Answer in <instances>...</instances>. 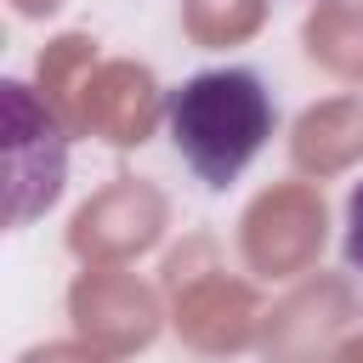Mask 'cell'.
I'll return each mask as SVG.
<instances>
[{
  "mask_svg": "<svg viewBox=\"0 0 363 363\" xmlns=\"http://www.w3.org/2000/svg\"><path fill=\"white\" fill-rule=\"evenodd\" d=\"M170 142L204 187H227L272 136V96L250 68H210L170 91Z\"/></svg>",
  "mask_w": 363,
  "mask_h": 363,
  "instance_id": "6da1fadb",
  "label": "cell"
},
{
  "mask_svg": "<svg viewBox=\"0 0 363 363\" xmlns=\"http://www.w3.org/2000/svg\"><path fill=\"white\" fill-rule=\"evenodd\" d=\"M6 108V227L45 216L68 182V119L23 79L0 85Z\"/></svg>",
  "mask_w": 363,
  "mask_h": 363,
  "instance_id": "7a4b0ae2",
  "label": "cell"
},
{
  "mask_svg": "<svg viewBox=\"0 0 363 363\" xmlns=\"http://www.w3.org/2000/svg\"><path fill=\"white\" fill-rule=\"evenodd\" d=\"M204 250V238H193L187 250H176L164 261V289L176 295V335L204 352V357H227V352H244L255 335H261V306H255V289L244 278H227L221 267H193Z\"/></svg>",
  "mask_w": 363,
  "mask_h": 363,
  "instance_id": "3957f363",
  "label": "cell"
},
{
  "mask_svg": "<svg viewBox=\"0 0 363 363\" xmlns=\"http://www.w3.org/2000/svg\"><path fill=\"white\" fill-rule=\"evenodd\" d=\"M329 238V204L312 182H272L238 221V250L261 278H301L318 267Z\"/></svg>",
  "mask_w": 363,
  "mask_h": 363,
  "instance_id": "277c9868",
  "label": "cell"
},
{
  "mask_svg": "<svg viewBox=\"0 0 363 363\" xmlns=\"http://www.w3.org/2000/svg\"><path fill=\"white\" fill-rule=\"evenodd\" d=\"M170 221V204L153 182L142 176H113L102 193H91L74 221H68V250L85 261V267H125L136 261L142 250L159 244Z\"/></svg>",
  "mask_w": 363,
  "mask_h": 363,
  "instance_id": "5b68a950",
  "label": "cell"
},
{
  "mask_svg": "<svg viewBox=\"0 0 363 363\" xmlns=\"http://www.w3.org/2000/svg\"><path fill=\"white\" fill-rule=\"evenodd\" d=\"M68 318H74V335L102 346L108 357H130V352L153 346V335L164 323L159 295L125 267H85L68 289Z\"/></svg>",
  "mask_w": 363,
  "mask_h": 363,
  "instance_id": "8992f818",
  "label": "cell"
},
{
  "mask_svg": "<svg viewBox=\"0 0 363 363\" xmlns=\"http://www.w3.org/2000/svg\"><path fill=\"white\" fill-rule=\"evenodd\" d=\"M352 318H357L352 284L340 272H318L312 284L289 289L272 306V318H261V357L267 363H335Z\"/></svg>",
  "mask_w": 363,
  "mask_h": 363,
  "instance_id": "52a82bcc",
  "label": "cell"
},
{
  "mask_svg": "<svg viewBox=\"0 0 363 363\" xmlns=\"http://www.w3.org/2000/svg\"><path fill=\"white\" fill-rule=\"evenodd\" d=\"M159 113H164V96L153 85V74L142 62L113 57V62H96L85 74V85H79V96L68 108V130L102 136L108 147L125 153V147H142L153 136Z\"/></svg>",
  "mask_w": 363,
  "mask_h": 363,
  "instance_id": "ba28073f",
  "label": "cell"
},
{
  "mask_svg": "<svg viewBox=\"0 0 363 363\" xmlns=\"http://www.w3.org/2000/svg\"><path fill=\"white\" fill-rule=\"evenodd\" d=\"M289 159L306 176H340L363 159V96L312 102L289 130Z\"/></svg>",
  "mask_w": 363,
  "mask_h": 363,
  "instance_id": "9c48e42d",
  "label": "cell"
},
{
  "mask_svg": "<svg viewBox=\"0 0 363 363\" xmlns=\"http://www.w3.org/2000/svg\"><path fill=\"white\" fill-rule=\"evenodd\" d=\"M301 45L323 74H335L346 85H363V6L318 0L301 23Z\"/></svg>",
  "mask_w": 363,
  "mask_h": 363,
  "instance_id": "30bf717a",
  "label": "cell"
},
{
  "mask_svg": "<svg viewBox=\"0 0 363 363\" xmlns=\"http://www.w3.org/2000/svg\"><path fill=\"white\" fill-rule=\"evenodd\" d=\"M261 23H267V0H182V34L204 51L244 45L250 34H261Z\"/></svg>",
  "mask_w": 363,
  "mask_h": 363,
  "instance_id": "8fae6325",
  "label": "cell"
},
{
  "mask_svg": "<svg viewBox=\"0 0 363 363\" xmlns=\"http://www.w3.org/2000/svg\"><path fill=\"white\" fill-rule=\"evenodd\" d=\"M34 68H40V91H45V102L68 119V108H74L85 74L96 68V40H91V34H57V40L40 51Z\"/></svg>",
  "mask_w": 363,
  "mask_h": 363,
  "instance_id": "7c38bea8",
  "label": "cell"
},
{
  "mask_svg": "<svg viewBox=\"0 0 363 363\" xmlns=\"http://www.w3.org/2000/svg\"><path fill=\"white\" fill-rule=\"evenodd\" d=\"M17 363H113V357L91 340H45V346H28Z\"/></svg>",
  "mask_w": 363,
  "mask_h": 363,
  "instance_id": "4fadbf2b",
  "label": "cell"
},
{
  "mask_svg": "<svg viewBox=\"0 0 363 363\" xmlns=\"http://www.w3.org/2000/svg\"><path fill=\"white\" fill-rule=\"evenodd\" d=\"M340 250H346V267L363 278V182L346 199V238H340Z\"/></svg>",
  "mask_w": 363,
  "mask_h": 363,
  "instance_id": "5bb4252c",
  "label": "cell"
},
{
  "mask_svg": "<svg viewBox=\"0 0 363 363\" xmlns=\"http://www.w3.org/2000/svg\"><path fill=\"white\" fill-rule=\"evenodd\" d=\"M335 363H363V335H346V346L335 352Z\"/></svg>",
  "mask_w": 363,
  "mask_h": 363,
  "instance_id": "9a60e30c",
  "label": "cell"
},
{
  "mask_svg": "<svg viewBox=\"0 0 363 363\" xmlns=\"http://www.w3.org/2000/svg\"><path fill=\"white\" fill-rule=\"evenodd\" d=\"M11 6H17L23 17H45V11H57L62 0H11Z\"/></svg>",
  "mask_w": 363,
  "mask_h": 363,
  "instance_id": "2e32d148",
  "label": "cell"
}]
</instances>
